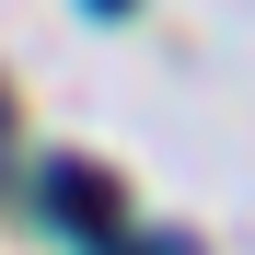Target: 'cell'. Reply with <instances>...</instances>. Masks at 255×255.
<instances>
[{
  "mask_svg": "<svg viewBox=\"0 0 255 255\" xmlns=\"http://www.w3.org/2000/svg\"><path fill=\"white\" fill-rule=\"evenodd\" d=\"M47 209H58V221H81V232H116V186L81 174V162H58V174H47Z\"/></svg>",
  "mask_w": 255,
  "mask_h": 255,
  "instance_id": "cell-1",
  "label": "cell"
},
{
  "mask_svg": "<svg viewBox=\"0 0 255 255\" xmlns=\"http://www.w3.org/2000/svg\"><path fill=\"white\" fill-rule=\"evenodd\" d=\"M93 12H128V0H93Z\"/></svg>",
  "mask_w": 255,
  "mask_h": 255,
  "instance_id": "cell-2",
  "label": "cell"
}]
</instances>
